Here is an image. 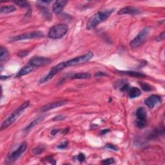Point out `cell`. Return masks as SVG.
<instances>
[{
  "instance_id": "obj_1",
  "label": "cell",
  "mask_w": 165,
  "mask_h": 165,
  "mask_svg": "<svg viewBox=\"0 0 165 165\" xmlns=\"http://www.w3.org/2000/svg\"><path fill=\"white\" fill-rule=\"evenodd\" d=\"M114 11V9L106 10L104 11H99L94 14L87 21L86 28L88 30H92L98 26L101 22L106 20L110 16V14Z\"/></svg>"
},
{
  "instance_id": "obj_2",
  "label": "cell",
  "mask_w": 165,
  "mask_h": 165,
  "mask_svg": "<svg viewBox=\"0 0 165 165\" xmlns=\"http://www.w3.org/2000/svg\"><path fill=\"white\" fill-rule=\"evenodd\" d=\"M29 104H30V102L26 101L25 103H23L21 105V106H19V107L16 110H14L13 112L3 121V123L2 125L1 129L3 130L4 129L7 128L10 125H11L14 121H16L19 116L29 106Z\"/></svg>"
},
{
  "instance_id": "obj_3",
  "label": "cell",
  "mask_w": 165,
  "mask_h": 165,
  "mask_svg": "<svg viewBox=\"0 0 165 165\" xmlns=\"http://www.w3.org/2000/svg\"><path fill=\"white\" fill-rule=\"evenodd\" d=\"M69 28L66 24H59L50 28L48 32V36L51 39H60L63 37L68 32Z\"/></svg>"
},
{
  "instance_id": "obj_4",
  "label": "cell",
  "mask_w": 165,
  "mask_h": 165,
  "mask_svg": "<svg viewBox=\"0 0 165 165\" xmlns=\"http://www.w3.org/2000/svg\"><path fill=\"white\" fill-rule=\"evenodd\" d=\"M93 56H94L93 53L91 52H89L82 56L76 57L73 58V59H71V60H68L66 61H64L65 68L85 63L89 61L92 59V58L93 57Z\"/></svg>"
},
{
  "instance_id": "obj_5",
  "label": "cell",
  "mask_w": 165,
  "mask_h": 165,
  "mask_svg": "<svg viewBox=\"0 0 165 165\" xmlns=\"http://www.w3.org/2000/svg\"><path fill=\"white\" fill-rule=\"evenodd\" d=\"M136 120L135 125L139 128H143L147 126V113L146 110L143 107H139L135 112Z\"/></svg>"
},
{
  "instance_id": "obj_6",
  "label": "cell",
  "mask_w": 165,
  "mask_h": 165,
  "mask_svg": "<svg viewBox=\"0 0 165 165\" xmlns=\"http://www.w3.org/2000/svg\"><path fill=\"white\" fill-rule=\"evenodd\" d=\"M149 31L150 30L148 28H144L143 30L141 31L138 34V36L130 42V46L132 48H135L141 45L144 42V41L146 40V38L147 37Z\"/></svg>"
},
{
  "instance_id": "obj_7",
  "label": "cell",
  "mask_w": 165,
  "mask_h": 165,
  "mask_svg": "<svg viewBox=\"0 0 165 165\" xmlns=\"http://www.w3.org/2000/svg\"><path fill=\"white\" fill-rule=\"evenodd\" d=\"M44 37V34L41 31H34L32 32H27L23 34L12 38V41H20L24 40H30V39L41 38Z\"/></svg>"
},
{
  "instance_id": "obj_8",
  "label": "cell",
  "mask_w": 165,
  "mask_h": 165,
  "mask_svg": "<svg viewBox=\"0 0 165 165\" xmlns=\"http://www.w3.org/2000/svg\"><path fill=\"white\" fill-rule=\"evenodd\" d=\"M52 62V60L49 58L44 57H34L31 60L29 61V65L34 66V67H37V66H45L46 65L50 64Z\"/></svg>"
},
{
  "instance_id": "obj_9",
  "label": "cell",
  "mask_w": 165,
  "mask_h": 165,
  "mask_svg": "<svg viewBox=\"0 0 165 165\" xmlns=\"http://www.w3.org/2000/svg\"><path fill=\"white\" fill-rule=\"evenodd\" d=\"M27 148V142H23L20 146H19L17 150H16L15 151L12 152L11 154L8 156V159L10 161H14L16 160L19 158L21 156V154L25 152Z\"/></svg>"
},
{
  "instance_id": "obj_10",
  "label": "cell",
  "mask_w": 165,
  "mask_h": 165,
  "mask_svg": "<svg viewBox=\"0 0 165 165\" xmlns=\"http://www.w3.org/2000/svg\"><path fill=\"white\" fill-rule=\"evenodd\" d=\"M162 99L161 97L157 95H152L144 101V104L150 108H153L157 105L161 103Z\"/></svg>"
},
{
  "instance_id": "obj_11",
  "label": "cell",
  "mask_w": 165,
  "mask_h": 165,
  "mask_svg": "<svg viewBox=\"0 0 165 165\" xmlns=\"http://www.w3.org/2000/svg\"><path fill=\"white\" fill-rule=\"evenodd\" d=\"M67 103H68V101H65V100L58 101L53 102V103H50L48 104H47L45 106H43L42 108H41L40 111L41 112H45L49 111L50 110L54 109L57 107H60V106L65 105L67 104Z\"/></svg>"
},
{
  "instance_id": "obj_12",
  "label": "cell",
  "mask_w": 165,
  "mask_h": 165,
  "mask_svg": "<svg viewBox=\"0 0 165 165\" xmlns=\"http://www.w3.org/2000/svg\"><path fill=\"white\" fill-rule=\"evenodd\" d=\"M68 3L67 1L65 0H60V1H56L54 4L53 5L52 7V11L56 14H61L65 7L66 6V3Z\"/></svg>"
},
{
  "instance_id": "obj_13",
  "label": "cell",
  "mask_w": 165,
  "mask_h": 165,
  "mask_svg": "<svg viewBox=\"0 0 165 165\" xmlns=\"http://www.w3.org/2000/svg\"><path fill=\"white\" fill-rule=\"evenodd\" d=\"M140 13V11L136 8L132 7H127L121 9L118 12L119 15H123V14H130V15H136Z\"/></svg>"
},
{
  "instance_id": "obj_14",
  "label": "cell",
  "mask_w": 165,
  "mask_h": 165,
  "mask_svg": "<svg viewBox=\"0 0 165 165\" xmlns=\"http://www.w3.org/2000/svg\"><path fill=\"white\" fill-rule=\"evenodd\" d=\"M34 67L30 65L23 66L22 69L18 72V73L17 74L16 76L17 77H20V76H25V75L30 74L31 72H32L34 70Z\"/></svg>"
},
{
  "instance_id": "obj_15",
  "label": "cell",
  "mask_w": 165,
  "mask_h": 165,
  "mask_svg": "<svg viewBox=\"0 0 165 165\" xmlns=\"http://www.w3.org/2000/svg\"><path fill=\"white\" fill-rule=\"evenodd\" d=\"M128 96L131 99L138 98L141 95V90L137 87H130L128 90Z\"/></svg>"
},
{
  "instance_id": "obj_16",
  "label": "cell",
  "mask_w": 165,
  "mask_h": 165,
  "mask_svg": "<svg viewBox=\"0 0 165 165\" xmlns=\"http://www.w3.org/2000/svg\"><path fill=\"white\" fill-rule=\"evenodd\" d=\"M91 77V75L89 73H76L72 74L70 77L72 79H89Z\"/></svg>"
},
{
  "instance_id": "obj_17",
  "label": "cell",
  "mask_w": 165,
  "mask_h": 165,
  "mask_svg": "<svg viewBox=\"0 0 165 165\" xmlns=\"http://www.w3.org/2000/svg\"><path fill=\"white\" fill-rule=\"evenodd\" d=\"M118 72L119 74H122L130 76L133 77H144L146 76V75L141 73V72H134V71H119Z\"/></svg>"
},
{
  "instance_id": "obj_18",
  "label": "cell",
  "mask_w": 165,
  "mask_h": 165,
  "mask_svg": "<svg viewBox=\"0 0 165 165\" xmlns=\"http://www.w3.org/2000/svg\"><path fill=\"white\" fill-rule=\"evenodd\" d=\"M39 7H40V10L43 14V16H44L47 19H48V20H50L52 19V14L49 11V9L45 6L41 5H39Z\"/></svg>"
},
{
  "instance_id": "obj_19",
  "label": "cell",
  "mask_w": 165,
  "mask_h": 165,
  "mask_svg": "<svg viewBox=\"0 0 165 165\" xmlns=\"http://www.w3.org/2000/svg\"><path fill=\"white\" fill-rule=\"evenodd\" d=\"M8 58V52L6 48L1 46L0 48V61H6Z\"/></svg>"
},
{
  "instance_id": "obj_20",
  "label": "cell",
  "mask_w": 165,
  "mask_h": 165,
  "mask_svg": "<svg viewBox=\"0 0 165 165\" xmlns=\"http://www.w3.org/2000/svg\"><path fill=\"white\" fill-rule=\"evenodd\" d=\"M43 118H44V117H43V116H41V117H39V118L35 119L34 120L32 121V122L27 126V127L25 128V130H24L28 131V130H31L33 127H34L35 126H36L37 124L40 123L42 120H43Z\"/></svg>"
},
{
  "instance_id": "obj_21",
  "label": "cell",
  "mask_w": 165,
  "mask_h": 165,
  "mask_svg": "<svg viewBox=\"0 0 165 165\" xmlns=\"http://www.w3.org/2000/svg\"><path fill=\"white\" fill-rule=\"evenodd\" d=\"M16 10V8L12 5L3 6L0 9V12L3 14H8L14 12Z\"/></svg>"
},
{
  "instance_id": "obj_22",
  "label": "cell",
  "mask_w": 165,
  "mask_h": 165,
  "mask_svg": "<svg viewBox=\"0 0 165 165\" xmlns=\"http://www.w3.org/2000/svg\"><path fill=\"white\" fill-rule=\"evenodd\" d=\"M139 84L140 85L141 87V89L144 90V91H151L152 90V87L150 86V85L146 83V82H139Z\"/></svg>"
},
{
  "instance_id": "obj_23",
  "label": "cell",
  "mask_w": 165,
  "mask_h": 165,
  "mask_svg": "<svg viewBox=\"0 0 165 165\" xmlns=\"http://www.w3.org/2000/svg\"><path fill=\"white\" fill-rule=\"evenodd\" d=\"M45 150V148L43 146H39L33 149V153L34 155H39L41 154Z\"/></svg>"
},
{
  "instance_id": "obj_24",
  "label": "cell",
  "mask_w": 165,
  "mask_h": 165,
  "mask_svg": "<svg viewBox=\"0 0 165 165\" xmlns=\"http://www.w3.org/2000/svg\"><path fill=\"white\" fill-rule=\"evenodd\" d=\"M14 3L16 4L17 5L22 7H30V4L28 2L26 1H16L14 2Z\"/></svg>"
},
{
  "instance_id": "obj_25",
  "label": "cell",
  "mask_w": 165,
  "mask_h": 165,
  "mask_svg": "<svg viewBox=\"0 0 165 165\" xmlns=\"http://www.w3.org/2000/svg\"><path fill=\"white\" fill-rule=\"evenodd\" d=\"M73 158L74 159H76V160H77V161H79V162H83L85 160V159H86L85 155L83 154H82V153L78 154L77 156H76V157H74Z\"/></svg>"
},
{
  "instance_id": "obj_26",
  "label": "cell",
  "mask_w": 165,
  "mask_h": 165,
  "mask_svg": "<svg viewBox=\"0 0 165 165\" xmlns=\"http://www.w3.org/2000/svg\"><path fill=\"white\" fill-rule=\"evenodd\" d=\"M114 162H115V161L113 158H108V159H106L103 160V161H101V164H105V165H109V164H114Z\"/></svg>"
},
{
  "instance_id": "obj_27",
  "label": "cell",
  "mask_w": 165,
  "mask_h": 165,
  "mask_svg": "<svg viewBox=\"0 0 165 165\" xmlns=\"http://www.w3.org/2000/svg\"><path fill=\"white\" fill-rule=\"evenodd\" d=\"M105 148L110 149L112 150H114V151H118V150H119L117 147L115 146V145H114L112 144H106Z\"/></svg>"
},
{
  "instance_id": "obj_28",
  "label": "cell",
  "mask_w": 165,
  "mask_h": 165,
  "mask_svg": "<svg viewBox=\"0 0 165 165\" xmlns=\"http://www.w3.org/2000/svg\"><path fill=\"white\" fill-rule=\"evenodd\" d=\"M68 145H69V142H68V141H65V142H63V143H61V144L59 145V146L57 147V148H60V149H61V150H63V149H65V148L68 147Z\"/></svg>"
},
{
  "instance_id": "obj_29",
  "label": "cell",
  "mask_w": 165,
  "mask_h": 165,
  "mask_svg": "<svg viewBox=\"0 0 165 165\" xmlns=\"http://www.w3.org/2000/svg\"><path fill=\"white\" fill-rule=\"evenodd\" d=\"M65 119V116L60 115H57V116H56V117L53 118V121H61V120H63Z\"/></svg>"
},
{
  "instance_id": "obj_30",
  "label": "cell",
  "mask_w": 165,
  "mask_h": 165,
  "mask_svg": "<svg viewBox=\"0 0 165 165\" xmlns=\"http://www.w3.org/2000/svg\"><path fill=\"white\" fill-rule=\"evenodd\" d=\"M164 32H163L161 34L159 35L157 38H156V41H161L162 40H164Z\"/></svg>"
},
{
  "instance_id": "obj_31",
  "label": "cell",
  "mask_w": 165,
  "mask_h": 165,
  "mask_svg": "<svg viewBox=\"0 0 165 165\" xmlns=\"http://www.w3.org/2000/svg\"><path fill=\"white\" fill-rule=\"evenodd\" d=\"M60 130L59 129H54V130H52V131L51 132V134L52 135H54L56 134H57V133H58V132H59Z\"/></svg>"
},
{
  "instance_id": "obj_32",
  "label": "cell",
  "mask_w": 165,
  "mask_h": 165,
  "mask_svg": "<svg viewBox=\"0 0 165 165\" xmlns=\"http://www.w3.org/2000/svg\"><path fill=\"white\" fill-rule=\"evenodd\" d=\"M106 76V74H105V73H103V72H98V73H97L96 74H95V77H100V76Z\"/></svg>"
},
{
  "instance_id": "obj_33",
  "label": "cell",
  "mask_w": 165,
  "mask_h": 165,
  "mask_svg": "<svg viewBox=\"0 0 165 165\" xmlns=\"http://www.w3.org/2000/svg\"><path fill=\"white\" fill-rule=\"evenodd\" d=\"M110 131V130H108V129H105V130H102L100 132V134H105L106 133H107L108 132Z\"/></svg>"
}]
</instances>
